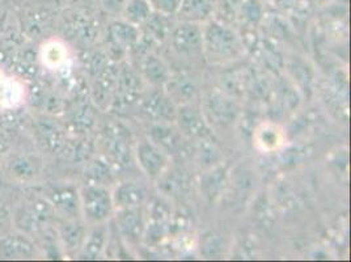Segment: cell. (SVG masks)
Wrapping results in <instances>:
<instances>
[{
  "label": "cell",
  "instance_id": "obj_1",
  "mask_svg": "<svg viewBox=\"0 0 351 262\" xmlns=\"http://www.w3.org/2000/svg\"><path fill=\"white\" fill-rule=\"evenodd\" d=\"M12 218L16 231L34 237L54 222L56 209L44 195H32L17 204L12 210Z\"/></svg>",
  "mask_w": 351,
  "mask_h": 262
},
{
  "label": "cell",
  "instance_id": "obj_2",
  "mask_svg": "<svg viewBox=\"0 0 351 262\" xmlns=\"http://www.w3.org/2000/svg\"><path fill=\"white\" fill-rule=\"evenodd\" d=\"M3 175L14 184L29 185L40 180L44 161L34 152H14L3 161Z\"/></svg>",
  "mask_w": 351,
  "mask_h": 262
},
{
  "label": "cell",
  "instance_id": "obj_3",
  "mask_svg": "<svg viewBox=\"0 0 351 262\" xmlns=\"http://www.w3.org/2000/svg\"><path fill=\"white\" fill-rule=\"evenodd\" d=\"M80 210L88 223H100L112 213L113 200L108 190L99 184H89L79 191Z\"/></svg>",
  "mask_w": 351,
  "mask_h": 262
},
{
  "label": "cell",
  "instance_id": "obj_4",
  "mask_svg": "<svg viewBox=\"0 0 351 262\" xmlns=\"http://www.w3.org/2000/svg\"><path fill=\"white\" fill-rule=\"evenodd\" d=\"M202 37H205L202 41H205L206 50L213 58H232L240 50L236 36L219 23H211Z\"/></svg>",
  "mask_w": 351,
  "mask_h": 262
},
{
  "label": "cell",
  "instance_id": "obj_5",
  "mask_svg": "<svg viewBox=\"0 0 351 262\" xmlns=\"http://www.w3.org/2000/svg\"><path fill=\"white\" fill-rule=\"evenodd\" d=\"M33 237L20 231L0 236V260H33L38 256Z\"/></svg>",
  "mask_w": 351,
  "mask_h": 262
},
{
  "label": "cell",
  "instance_id": "obj_6",
  "mask_svg": "<svg viewBox=\"0 0 351 262\" xmlns=\"http://www.w3.org/2000/svg\"><path fill=\"white\" fill-rule=\"evenodd\" d=\"M44 197L54 206L56 210L69 217H76L80 210L79 194L73 187H51L46 190Z\"/></svg>",
  "mask_w": 351,
  "mask_h": 262
},
{
  "label": "cell",
  "instance_id": "obj_7",
  "mask_svg": "<svg viewBox=\"0 0 351 262\" xmlns=\"http://www.w3.org/2000/svg\"><path fill=\"white\" fill-rule=\"evenodd\" d=\"M202 33L191 23L180 25L173 33V46L181 54H194L202 49Z\"/></svg>",
  "mask_w": 351,
  "mask_h": 262
},
{
  "label": "cell",
  "instance_id": "obj_8",
  "mask_svg": "<svg viewBox=\"0 0 351 262\" xmlns=\"http://www.w3.org/2000/svg\"><path fill=\"white\" fill-rule=\"evenodd\" d=\"M138 161L147 175L160 176L167 165V160L158 147L149 142H142L138 146Z\"/></svg>",
  "mask_w": 351,
  "mask_h": 262
},
{
  "label": "cell",
  "instance_id": "obj_9",
  "mask_svg": "<svg viewBox=\"0 0 351 262\" xmlns=\"http://www.w3.org/2000/svg\"><path fill=\"white\" fill-rule=\"evenodd\" d=\"M24 86L14 78L0 73V105L4 108H15L24 102Z\"/></svg>",
  "mask_w": 351,
  "mask_h": 262
},
{
  "label": "cell",
  "instance_id": "obj_10",
  "mask_svg": "<svg viewBox=\"0 0 351 262\" xmlns=\"http://www.w3.org/2000/svg\"><path fill=\"white\" fill-rule=\"evenodd\" d=\"M214 8V0H180L178 15L188 21H202L211 15Z\"/></svg>",
  "mask_w": 351,
  "mask_h": 262
},
{
  "label": "cell",
  "instance_id": "obj_11",
  "mask_svg": "<svg viewBox=\"0 0 351 262\" xmlns=\"http://www.w3.org/2000/svg\"><path fill=\"white\" fill-rule=\"evenodd\" d=\"M145 197H146V193L141 185L135 182H125L118 187L112 200L118 207L126 209V207H136L138 204H142Z\"/></svg>",
  "mask_w": 351,
  "mask_h": 262
},
{
  "label": "cell",
  "instance_id": "obj_12",
  "mask_svg": "<svg viewBox=\"0 0 351 262\" xmlns=\"http://www.w3.org/2000/svg\"><path fill=\"white\" fill-rule=\"evenodd\" d=\"M118 227L121 233L129 239H138L142 235L143 230V219L141 211L135 207H126L122 209L117 218Z\"/></svg>",
  "mask_w": 351,
  "mask_h": 262
},
{
  "label": "cell",
  "instance_id": "obj_13",
  "mask_svg": "<svg viewBox=\"0 0 351 262\" xmlns=\"http://www.w3.org/2000/svg\"><path fill=\"white\" fill-rule=\"evenodd\" d=\"M143 110L148 116L156 119H171L175 117V108L171 99L161 93H152L143 105Z\"/></svg>",
  "mask_w": 351,
  "mask_h": 262
},
{
  "label": "cell",
  "instance_id": "obj_14",
  "mask_svg": "<svg viewBox=\"0 0 351 262\" xmlns=\"http://www.w3.org/2000/svg\"><path fill=\"white\" fill-rule=\"evenodd\" d=\"M40 58L45 67L56 70L62 67L67 60V49L58 41H49L41 47Z\"/></svg>",
  "mask_w": 351,
  "mask_h": 262
},
{
  "label": "cell",
  "instance_id": "obj_15",
  "mask_svg": "<svg viewBox=\"0 0 351 262\" xmlns=\"http://www.w3.org/2000/svg\"><path fill=\"white\" fill-rule=\"evenodd\" d=\"M59 237L64 247L73 250L76 248H82L87 233L82 224L76 222H66L59 227Z\"/></svg>",
  "mask_w": 351,
  "mask_h": 262
},
{
  "label": "cell",
  "instance_id": "obj_16",
  "mask_svg": "<svg viewBox=\"0 0 351 262\" xmlns=\"http://www.w3.org/2000/svg\"><path fill=\"white\" fill-rule=\"evenodd\" d=\"M210 112L221 123L232 122L236 117L234 104L221 96H213L210 99Z\"/></svg>",
  "mask_w": 351,
  "mask_h": 262
},
{
  "label": "cell",
  "instance_id": "obj_17",
  "mask_svg": "<svg viewBox=\"0 0 351 262\" xmlns=\"http://www.w3.org/2000/svg\"><path fill=\"white\" fill-rule=\"evenodd\" d=\"M143 73L151 83L164 84V83L169 82V73H168L165 64L156 57L151 56L145 60Z\"/></svg>",
  "mask_w": 351,
  "mask_h": 262
},
{
  "label": "cell",
  "instance_id": "obj_18",
  "mask_svg": "<svg viewBox=\"0 0 351 262\" xmlns=\"http://www.w3.org/2000/svg\"><path fill=\"white\" fill-rule=\"evenodd\" d=\"M178 118H180V125L182 126L184 130L191 132V135H204L206 130L205 123L202 122V118L194 109L191 108L180 109Z\"/></svg>",
  "mask_w": 351,
  "mask_h": 262
},
{
  "label": "cell",
  "instance_id": "obj_19",
  "mask_svg": "<svg viewBox=\"0 0 351 262\" xmlns=\"http://www.w3.org/2000/svg\"><path fill=\"white\" fill-rule=\"evenodd\" d=\"M104 241H105V231L104 228H97L86 237L82 246V256L84 259H96L100 252L103 250Z\"/></svg>",
  "mask_w": 351,
  "mask_h": 262
},
{
  "label": "cell",
  "instance_id": "obj_20",
  "mask_svg": "<svg viewBox=\"0 0 351 262\" xmlns=\"http://www.w3.org/2000/svg\"><path fill=\"white\" fill-rule=\"evenodd\" d=\"M125 10L128 19L135 24L146 21L151 15V4L147 0H128Z\"/></svg>",
  "mask_w": 351,
  "mask_h": 262
},
{
  "label": "cell",
  "instance_id": "obj_21",
  "mask_svg": "<svg viewBox=\"0 0 351 262\" xmlns=\"http://www.w3.org/2000/svg\"><path fill=\"white\" fill-rule=\"evenodd\" d=\"M110 36L119 46H130L136 41L138 30L126 23H114L110 27Z\"/></svg>",
  "mask_w": 351,
  "mask_h": 262
},
{
  "label": "cell",
  "instance_id": "obj_22",
  "mask_svg": "<svg viewBox=\"0 0 351 262\" xmlns=\"http://www.w3.org/2000/svg\"><path fill=\"white\" fill-rule=\"evenodd\" d=\"M171 92L173 93L176 99L182 102H189L194 97L197 89L191 82L186 80V78H178L177 80L171 83Z\"/></svg>",
  "mask_w": 351,
  "mask_h": 262
},
{
  "label": "cell",
  "instance_id": "obj_23",
  "mask_svg": "<svg viewBox=\"0 0 351 262\" xmlns=\"http://www.w3.org/2000/svg\"><path fill=\"white\" fill-rule=\"evenodd\" d=\"M152 136L154 139L165 148L168 150H176L177 147L180 146V139L177 138L173 130H169L167 128L162 126H158L152 130Z\"/></svg>",
  "mask_w": 351,
  "mask_h": 262
},
{
  "label": "cell",
  "instance_id": "obj_24",
  "mask_svg": "<svg viewBox=\"0 0 351 262\" xmlns=\"http://www.w3.org/2000/svg\"><path fill=\"white\" fill-rule=\"evenodd\" d=\"M240 10L243 11L244 16L252 23L258 21L261 19V15H263L261 3L258 0H244Z\"/></svg>",
  "mask_w": 351,
  "mask_h": 262
},
{
  "label": "cell",
  "instance_id": "obj_25",
  "mask_svg": "<svg viewBox=\"0 0 351 262\" xmlns=\"http://www.w3.org/2000/svg\"><path fill=\"white\" fill-rule=\"evenodd\" d=\"M279 132L274 130V129H265V130L260 131L258 135V143L265 148V150H271L278 146Z\"/></svg>",
  "mask_w": 351,
  "mask_h": 262
},
{
  "label": "cell",
  "instance_id": "obj_26",
  "mask_svg": "<svg viewBox=\"0 0 351 262\" xmlns=\"http://www.w3.org/2000/svg\"><path fill=\"white\" fill-rule=\"evenodd\" d=\"M14 230L15 227H14L12 211L4 204H0V236L11 233Z\"/></svg>",
  "mask_w": 351,
  "mask_h": 262
},
{
  "label": "cell",
  "instance_id": "obj_27",
  "mask_svg": "<svg viewBox=\"0 0 351 262\" xmlns=\"http://www.w3.org/2000/svg\"><path fill=\"white\" fill-rule=\"evenodd\" d=\"M243 1H244V0H219L220 7H221L224 11L234 12V14L237 10H240Z\"/></svg>",
  "mask_w": 351,
  "mask_h": 262
},
{
  "label": "cell",
  "instance_id": "obj_28",
  "mask_svg": "<svg viewBox=\"0 0 351 262\" xmlns=\"http://www.w3.org/2000/svg\"><path fill=\"white\" fill-rule=\"evenodd\" d=\"M155 3L162 11L172 12V11H175L176 8H178L180 0H155Z\"/></svg>",
  "mask_w": 351,
  "mask_h": 262
}]
</instances>
